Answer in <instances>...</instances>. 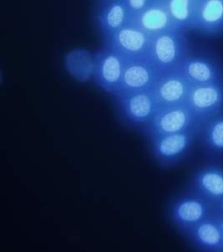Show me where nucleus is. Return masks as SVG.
Listing matches in <instances>:
<instances>
[{
  "label": "nucleus",
  "mask_w": 223,
  "mask_h": 252,
  "mask_svg": "<svg viewBox=\"0 0 223 252\" xmlns=\"http://www.w3.org/2000/svg\"><path fill=\"white\" fill-rule=\"evenodd\" d=\"M65 66L68 72L77 81H90L94 79L95 56L84 50L73 51L66 56Z\"/></svg>",
  "instance_id": "6ab92c4d"
},
{
  "label": "nucleus",
  "mask_w": 223,
  "mask_h": 252,
  "mask_svg": "<svg viewBox=\"0 0 223 252\" xmlns=\"http://www.w3.org/2000/svg\"><path fill=\"white\" fill-rule=\"evenodd\" d=\"M199 127L186 132L149 138L154 159L166 168L182 162L198 142Z\"/></svg>",
  "instance_id": "7ed1b4c3"
},
{
  "label": "nucleus",
  "mask_w": 223,
  "mask_h": 252,
  "mask_svg": "<svg viewBox=\"0 0 223 252\" xmlns=\"http://www.w3.org/2000/svg\"><path fill=\"white\" fill-rule=\"evenodd\" d=\"M131 17L124 0H109L100 3L96 12V23L102 37L119 31L130 22Z\"/></svg>",
  "instance_id": "2eb2a0df"
},
{
  "label": "nucleus",
  "mask_w": 223,
  "mask_h": 252,
  "mask_svg": "<svg viewBox=\"0 0 223 252\" xmlns=\"http://www.w3.org/2000/svg\"><path fill=\"white\" fill-rule=\"evenodd\" d=\"M216 213L223 217V200L216 207Z\"/></svg>",
  "instance_id": "412c9836"
},
{
  "label": "nucleus",
  "mask_w": 223,
  "mask_h": 252,
  "mask_svg": "<svg viewBox=\"0 0 223 252\" xmlns=\"http://www.w3.org/2000/svg\"><path fill=\"white\" fill-rule=\"evenodd\" d=\"M198 142L209 157L223 159V113L200 125Z\"/></svg>",
  "instance_id": "f3484780"
},
{
  "label": "nucleus",
  "mask_w": 223,
  "mask_h": 252,
  "mask_svg": "<svg viewBox=\"0 0 223 252\" xmlns=\"http://www.w3.org/2000/svg\"><path fill=\"white\" fill-rule=\"evenodd\" d=\"M156 0H124L126 5L131 13V17H134L140 12L153 3Z\"/></svg>",
  "instance_id": "aec40b11"
},
{
  "label": "nucleus",
  "mask_w": 223,
  "mask_h": 252,
  "mask_svg": "<svg viewBox=\"0 0 223 252\" xmlns=\"http://www.w3.org/2000/svg\"><path fill=\"white\" fill-rule=\"evenodd\" d=\"M192 85H204L223 81V70L218 62L204 56H188L178 69Z\"/></svg>",
  "instance_id": "ddd939ff"
},
{
  "label": "nucleus",
  "mask_w": 223,
  "mask_h": 252,
  "mask_svg": "<svg viewBox=\"0 0 223 252\" xmlns=\"http://www.w3.org/2000/svg\"><path fill=\"white\" fill-rule=\"evenodd\" d=\"M198 0H165L173 26L180 31L193 29Z\"/></svg>",
  "instance_id": "a211bd4d"
},
{
  "label": "nucleus",
  "mask_w": 223,
  "mask_h": 252,
  "mask_svg": "<svg viewBox=\"0 0 223 252\" xmlns=\"http://www.w3.org/2000/svg\"><path fill=\"white\" fill-rule=\"evenodd\" d=\"M99 1V3H104V2H106V1H109V0H98Z\"/></svg>",
  "instance_id": "4be33fe9"
},
{
  "label": "nucleus",
  "mask_w": 223,
  "mask_h": 252,
  "mask_svg": "<svg viewBox=\"0 0 223 252\" xmlns=\"http://www.w3.org/2000/svg\"><path fill=\"white\" fill-rule=\"evenodd\" d=\"M192 84L179 70L162 73L152 89L158 109L187 104Z\"/></svg>",
  "instance_id": "1a4fd4ad"
},
{
  "label": "nucleus",
  "mask_w": 223,
  "mask_h": 252,
  "mask_svg": "<svg viewBox=\"0 0 223 252\" xmlns=\"http://www.w3.org/2000/svg\"><path fill=\"white\" fill-rule=\"evenodd\" d=\"M114 97L120 120L139 132L149 126L158 111L152 90L120 93Z\"/></svg>",
  "instance_id": "f257e3e1"
},
{
  "label": "nucleus",
  "mask_w": 223,
  "mask_h": 252,
  "mask_svg": "<svg viewBox=\"0 0 223 252\" xmlns=\"http://www.w3.org/2000/svg\"><path fill=\"white\" fill-rule=\"evenodd\" d=\"M130 22L134 23L152 38L165 31L176 29L173 26L165 0H156L145 10L131 17Z\"/></svg>",
  "instance_id": "4468645a"
},
{
  "label": "nucleus",
  "mask_w": 223,
  "mask_h": 252,
  "mask_svg": "<svg viewBox=\"0 0 223 252\" xmlns=\"http://www.w3.org/2000/svg\"><path fill=\"white\" fill-rule=\"evenodd\" d=\"M197 249L203 252H223V221L215 212L186 234Z\"/></svg>",
  "instance_id": "f8f14e48"
},
{
  "label": "nucleus",
  "mask_w": 223,
  "mask_h": 252,
  "mask_svg": "<svg viewBox=\"0 0 223 252\" xmlns=\"http://www.w3.org/2000/svg\"><path fill=\"white\" fill-rule=\"evenodd\" d=\"M193 29L202 34L223 33V0H198Z\"/></svg>",
  "instance_id": "dca6fc26"
},
{
  "label": "nucleus",
  "mask_w": 223,
  "mask_h": 252,
  "mask_svg": "<svg viewBox=\"0 0 223 252\" xmlns=\"http://www.w3.org/2000/svg\"><path fill=\"white\" fill-rule=\"evenodd\" d=\"M151 39L152 37L132 22L103 37L104 46L117 54L125 62L149 58Z\"/></svg>",
  "instance_id": "20e7f679"
},
{
  "label": "nucleus",
  "mask_w": 223,
  "mask_h": 252,
  "mask_svg": "<svg viewBox=\"0 0 223 252\" xmlns=\"http://www.w3.org/2000/svg\"><path fill=\"white\" fill-rule=\"evenodd\" d=\"M160 75L159 70L149 58L125 62L122 81L117 94L152 90Z\"/></svg>",
  "instance_id": "9b49d317"
},
{
  "label": "nucleus",
  "mask_w": 223,
  "mask_h": 252,
  "mask_svg": "<svg viewBox=\"0 0 223 252\" xmlns=\"http://www.w3.org/2000/svg\"><path fill=\"white\" fill-rule=\"evenodd\" d=\"M215 212L212 204L189 190L173 199L168 209L170 221L184 235Z\"/></svg>",
  "instance_id": "39448f33"
},
{
  "label": "nucleus",
  "mask_w": 223,
  "mask_h": 252,
  "mask_svg": "<svg viewBox=\"0 0 223 252\" xmlns=\"http://www.w3.org/2000/svg\"><path fill=\"white\" fill-rule=\"evenodd\" d=\"M187 56L188 48L184 31L171 29L151 39L149 59L161 74L178 70Z\"/></svg>",
  "instance_id": "f03ea898"
},
{
  "label": "nucleus",
  "mask_w": 223,
  "mask_h": 252,
  "mask_svg": "<svg viewBox=\"0 0 223 252\" xmlns=\"http://www.w3.org/2000/svg\"><path fill=\"white\" fill-rule=\"evenodd\" d=\"M187 105L200 125L223 113V81L192 85Z\"/></svg>",
  "instance_id": "0eeeda50"
},
{
  "label": "nucleus",
  "mask_w": 223,
  "mask_h": 252,
  "mask_svg": "<svg viewBox=\"0 0 223 252\" xmlns=\"http://www.w3.org/2000/svg\"><path fill=\"white\" fill-rule=\"evenodd\" d=\"M200 124L193 110L187 104L176 107L158 109L156 115L143 131V134L148 138L186 132L198 128Z\"/></svg>",
  "instance_id": "423d86ee"
},
{
  "label": "nucleus",
  "mask_w": 223,
  "mask_h": 252,
  "mask_svg": "<svg viewBox=\"0 0 223 252\" xmlns=\"http://www.w3.org/2000/svg\"><path fill=\"white\" fill-rule=\"evenodd\" d=\"M188 190L217 207L223 200V166L208 164L198 168L191 179Z\"/></svg>",
  "instance_id": "9d476101"
},
{
  "label": "nucleus",
  "mask_w": 223,
  "mask_h": 252,
  "mask_svg": "<svg viewBox=\"0 0 223 252\" xmlns=\"http://www.w3.org/2000/svg\"><path fill=\"white\" fill-rule=\"evenodd\" d=\"M94 56L95 72L93 80L95 84L104 93L116 95L122 81L125 61L105 46Z\"/></svg>",
  "instance_id": "6e6552de"
}]
</instances>
